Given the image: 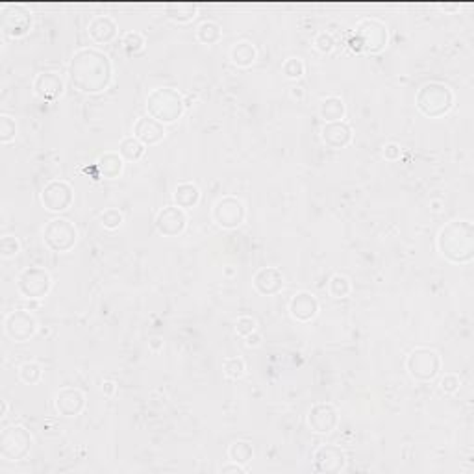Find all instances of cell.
I'll return each instance as SVG.
<instances>
[{
	"instance_id": "cell-1",
	"label": "cell",
	"mask_w": 474,
	"mask_h": 474,
	"mask_svg": "<svg viewBox=\"0 0 474 474\" xmlns=\"http://www.w3.org/2000/svg\"><path fill=\"white\" fill-rule=\"evenodd\" d=\"M67 76L70 85L84 95H99L104 93L113 80V63L110 56L95 49L82 46L70 56L67 66Z\"/></svg>"
},
{
	"instance_id": "cell-2",
	"label": "cell",
	"mask_w": 474,
	"mask_h": 474,
	"mask_svg": "<svg viewBox=\"0 0 474 474\" xmlns=\"http://www.w3.org/2000/svg\"><path fill=\"white\" fill-rule=\"evenodd\" d=\"M435 245L450 263H470L474 258V225L470 220H450L439 230Z\"/></svg>"
},
{
	"instance_id": "cell-3",
	"label": "cell",
	"mask_w": 474,
	"mask_h": 474,
	"mask_svg": "<svg viewBox=\"0 0 474 474\" xmlns=\"http://www.w3.org/2000/svg\"><path fill=\"white\" fill-rule=\"evenodd\" d=\"M387 43H389L387 25L376 17L361 19L349 35V49L356 54H380L387 49Z\"/></svg>"
},
{
	"instance_id": "cell-4",
	"label": "cell",
	"mask_w": 474,
	"mask_h": 474,
	"mask_svg": "<svg viewBox=\"0 0 474 474\" xmlns=\"http://www.w3.org/2000/svg\"><path fill=\"white\" fill-rule=\"evenodd\" d=\"M454 91L443 82H426L417 89L415 106L428 119H441L454 108Z\"/></svg>"
},
{
	"instance_id": "cell-5",
	"label": "cell",
	"mask_w": 474,
	"mask_h": 474,
	"mask_svg": "<svg viewBox=\"0 0 474 474\" xmlns=\"http://www.w3.org/2000/svg\"><path fill=\"white\" fill-rule=\"evenodd\" d=\"M146 115L161 125H173L185 113L184 95L175 87H156L146 95Z\"/></svg>"
},
{
	"instance_id": "cell-6",
	"label": "cell",
	"mask_w": 474,
	"mask_h": 474,
	"mask_svg": "<svg viewBox=\"0 0 474 474\" xmlns=\"http://www.w3.org/2000/svg\"><path fill=\"white\" fill-rule=\"evenodd\" d=\"M34 437L23 425H10L0 432V458L19 463L30 456Z\"/></svg>"
},
{
	"instance_id": "cell-7",
	"label": "cell",
	"mask_w": 474,
	"mask_h": 474,
	"mask_svg": "<svg viewBox=\"0 0 474 474\" xmlns=\"http://www.w3.org/2000/svg\"><path fill=\"white\" fill-rule=\"evenodd\" d=\"M43 243L50 252L66 254L78 243V228L66 217H54L43 228Z\"/></svg>"
},
{
	"instance_id": "cell-8",
	"label": "cell",
	"mask_w": 474,
	"mask_h": 474,
	"mask_svg": "<svg viewBox=\"0 0 474 474\" xmlns=\"http://www.w3.org/2000/svg\"><path fill=\"white\" fill-rule=\"evenodd\" d=\"M443 360H441L439 352L428 347H419L413 349L406 358V370L415 382H432L439 376Z\"/></svg>"
},
{
	"instance_id": "cell-9",
	"label": "cell",
	"mask_w": 474,
	"mask_h": 474,
	"mask_svg": "<svg viewBox=\"0 0 474 474\" xmlns=\"http://www.w3.org/2000/svg\"><path fill=\"white\" fill-rule=\"evenodd\" d=\"M17 293L26 300H43L52 289V276L43 267H26L15 282Z\"/></svg>"
},
{
	"instance_id": "cell-10",
	"label": "cell",
	"mask_w": 474,
	"mask_h": 474,
	"mask_svg": "<svg viewBox=\"0 0 474 474\" xmlns=\"http://www.w3.org/2000/svg\"><path fill=\"white\" fill-rule=\"evenodd\" d=\"M247 219L243 200L234 195L220 197L211 208V220L223 230H237Z\"/></svg>"
},
{
	"instance_id": "cell-11",
	"label": "cell",
	"mask_w": 474,
	"mask_h": 474,
	"mask_svg": "<svg viewBox=\"0 0 474 474\" xmlns=\"http://www.w3.org/2000/svg\"><path fill=\"white\" fill-rule=\"evenodd\" d=\"M4 334L13 343H26L39 334V323L30 310H13L4 317Z\"/></svg>"
},
{
	"instance_id": "cell-12",
	"label": "cell",
	"mask_w": 474,
	"mask_h": 474,
	"mask_svg": "<svg viewBox=\"0 0 474 474\" xmlns=\"http://www.w3.org/2000/svg\"><path fill=\"white\" fill-rule=\"evenodd\" d=\"M41 204L50 213H63L75 202V189L67 180H50L41 189Z\"/></svg>"
},
{
	"instance_id": "cell-13",
	"label": "cell",
	"mask_w": 474,
	"mask_h": 474,
	"mask_svg": "<svg viewBox=\"0 0 474 474\" xmlns=\"http://www.w3.org/2000/svg\"><path fill=\"white\" fill-rule=\"evenodd\" d=\"M347 454L337 444H319L313 452V470L323 474H337L347 469Z\"/></svg>"
},
{
	"instance_id": "cell-14",
	"label": "cell",
	"mask_w": 474,
	"mask_h": 474,
	"mask_svg": "<svg viewBox=\"0 0 474 474\" xmlns=\"http://www.w3.org/2000/svg\"><path fill=\"white\" fill-rule=\"evenodd\" d=\"M32 91L37 99L54 102L66 95V80L56 70H41L32 80Z\"/></svg>"
},
{
	"instance_id": "cell-15",
	"label": "cell",
	"mask_w": 474,
	"mask_h": 474,
	"mask_svg": "<svg viewBox=\"0 0 474 474\" xmlns=\"http://www.w3.org/2000/svg\"><path fill=\"white\" fill-rule=\"evenodd\" d=\"M158 234L163 237H178L187 228V213L178 206H165L158 211L154 219Z\"/></svg>"
},
{
	"instance_id": "cell-16",
	"label": "cell",
	"mask_w": 474,
	"mask_h": 474,
	"mask_svg": "<svg viewBox=\"0 0 474 474\" xmlns=\"http://www.w3.org/2000/svg\"><path fill=\"white\" fill-rule=\"evenodd\" d=\"M339 425V413L330 402H317L308 411V426L313 434L328 435Z\"/></svg>"
},
{
	"instance_id": "cell-17",
	"label": "cell",
	"mask_w": 474,
	"mask_h": 474,
	"mask_svg": "<svg viewBox=\"0 0 474 474\" xmlns=\"http://www.w3.org/2000/svg\"><path fill=\"white\" fill-rule=\"evenodd\" d=\"M54 409L61 417H67V419H73V417H78L82 415V411L85 409V400L84 391L78 389V387H61L54 393Z\"/></svg>"
},
{
	"instance_id": "cell-18",
	"label": "cell",
	"mask_w": 474,
	"mask_h": 474,
	"mask_svg": "<svg viewBox=\"0 0 474 474\" xmlns=\"http://www.w3.org/2000/svg\"><path fill=\"white\" fill-rule=\"evenodd\" d=\"M287 310H289V315L297 323H304L306 325V323H311L319 315V299L310 291H299V293H294L291 297Z\"/></svg>"
},
{
	"instance_id": "cell-19",
	"label": "cell",
	"mask_w": 474,
	"mask_h": 474,
	"mask_svg": "<svg viewBox=\"0 0 474 474\" xmlns=\"http://www.w3.org/2000/svg\"><path fill=\"white\" fill-rule=\"evenodd\" d=\"M354 132L352 126L347 120H335V123H325L320 128V141L325 143L328 149L341 150L352 143Z\"/></svg>"
},
{
	"instance_id": "cell-20",
	"label": "cell",
	"mask_w": 474,
	"mask_h": 474,
	"mask_svg": "<svg viewBox=\"0 0 474 474\" xmlns=\"http://www.w3.org/2000/svg\"><path fill=\"white\" fill-rule=\"evenodd\" d=\"M252 285L261 297H275L284 289V275L278 267H261L252 276Z\"/></svg>"
},
{
	"instance_id": "cell-21",
	"label": "cell",
	"mask_w": 474,
	"mask_h": 474,
	"mask_svg": "<svg viewBox=\"0 0 474 474\" xmlns=\"http://www.w3.org/2000/svg\"><path fill=\"white\" fill-rule=\"evenodd\" d=\"M87 35L95 45H110L119 35V25L111 15H95L87 25Z\"/></svg>"
},
{
	"instance_id": "cell-22",
	"label": "cell",
	"mask_w": 474,
	"mask_h": 474,
	"mask_svg": "<svg viewBox=\"0 0 474 474\" xmlns=\"http://www.w3.org/2000/svg\"><path fill=\"white\" fill-rule=\"evenodd\" d=\"M165 134H167L165 125L158 123L149 115H143L134 123V137H137L145 146L160 145L165 139Z\"/></svg>"
},
{
	"instance_id": "cell-23",
	"label": "cell",
	"mask_w": 474,
	"mask_h": 474,
	"mask_svg": "<svg viewBox=\"0 0 474 474\" xmlns=\"http://www.w3.org/2000/svg\"><path fill=\"white\" fill-rule=\"evenodd\" d=\"M95 180H117L125 173V160L119 152H104L95 161Z\"/></svg>"
},
{
	"instance_id": "cell-24",
	"label": "cell",
	"mask_w": 474,
	"mask_h": 474,
	"mask_svg": "<svg viewBox=\"0 0 474 474\" xmlns=\"http://www.w3.org/2000/svg\"><path fill=\"white\" fill-rule=\"evenodd\" d=\"M173 200H175V206H178L182 210H193L200 202L199 185L193 184V182H180L175 187Z\"/></svg>"
},
{
	"instance_id": "cell-25",
	"label": "cell",
	"mask_w": 474,
	"mask_h": 474,
	"mask_svg": "<svg viewBox=\"0 0 474 474\" xmlns=\"http://www.w3.org/2000/svg\"><path fill=\"white\" fill-rule=\"evenodd\" d=\"M230 60L239 69H249L258 60V49L250 41H237L230 49Z\"/></svg>"
},
{
	"instance_id": "cell-26",
	"label": "cell",
	"mask_w": 474,
	"mask_h": 474,
	"mask_svg": "<svg viewBox=\"0 0 474 474\" xmlns=\"http://www.w3.org/2000/svg\"><path fill=\"white\" fill-rule=\"evenodd\" d=\"M32 19L30 13H26V11H20V13H11L4 19V25H2V30H4V35L8 37H13V39H19L23 35H26L30 32L32 28Z\"/></svg>"
},
{
	"instance_id": "cell-27",
	"label": "cell",
	"mask_w": 474,
	"mask_h": 474,
	"mask_svg": "<svg viewBox=\"0 0 474 474\" xmlns=\"http://www.w3.org/2000/svg\"><path fill=\"white\" fill-rule=\"evenodd\" d=\"M319 115L325 123H335V120H344L347 115V106H344L341 96H326L320 100Z\"/></svg>"
},
{
	"instance_id": "cell-28",
	"label": "cell",
	"mask_w": 474,
	"mask_h": 474,
	"mask_svg": "<svg viewBox=\"0 0 474 474\" xmlns=\"http://www.w3.org/2000/svg\"><path fill=\"white\" fill-rule=\"evenodd\" d=\"M120 154V158L128 163H135V161H139L146 152V146L141 143L137 137L134 135H128L125 139H120L119 143V150H117Z\"/></svg>"
},
{
	"instance_id": "cell-29",
	"label": "cell",
	"mask_w": 474,
	"mask_h": 474,
	"mask_svg": "<svg viewBox=\"0 0 474 474\" xmlns=\"http://www.w3.org/2000/svg\"><path fill=\"white\" fill-rule=\"evenodd\" d=\"M195 37L199 43L202 45H217L223 41V28H220L219 23H215V20H204V23H200L197 26Z\"/></svg>"
},
{
	"instance_id": "cell-30",
	"label": "cell",
	"mask_w": 474,
	"mask_h": 474,
	"mask_svg": "<svg viewBox=\"0 0 474 474\" xmlns=\"http://www.w3.org/2000/svg\"><path fill=\"white\" fill-rule=\"evenodd\" d=\"M230 461H235L239 465H249L254 459V447L250 441L237 439L234 443H230L228 450H226Z\"/></svg>"
},
{
	"instance_id": "cell-31",
	"label": "cell",
	"mask_w": 474,
	"mask_h": 474,
	"mask_svg": "<svg viewBox=\"0 0 474 474\" xmlns=\"http://www.w3.org/2000/svg\"><path fill=\"white\" fill-rule=\"evenodd\" d=\"M167 17L170 20H175L178 25H187L197 17V10L193 4L187 2H178V4L167 6Z\"/></svg>"
},
{
	"instance_id": "cell-32",
	"label": "cell",
	"mask_w": 474,
	"mask_h": 474,
	"mask_svg": "<svg viewBox=\"0 0 474 474\" xmlns=\"http://www.w3.org/2000/svg\"><path fill=\"white\" fill-rule=\"evenodd\" d=\"M328 293L332 299L343 300L349 299V294L352 293V282L349 276L344 275H334L328 282Z\"/></svg>"
},
{
	"instance_id": "cell-33",
	"label": "cell",
	"mask_w": 474,
	"mask_h": 474,
	"mask_svg": "<svg viewBox=\"0 0 474 474\" xmlns=\"http://www.w3.org/2000/svg\"><path fill=\"white\" fill-rule=\"evenodd\" d=\"M120 45H123V49H125L126 54L134 56V54H139V52H143V50H145L146 39H145V35L141 34V32L130 30V32H126V34L123 35V39H120Z\"/></svg>"
},
{
	"instance_id": "cell-34",
	"label": "cell",
	"mask_w": 474,
	"mask_h": 474,
	"mask_svg": "<svg viewBox=\"0 0 474 474\" xmlns=\"http://www.w3.org/2000/svg\"><path fill=\"white\" fill-rule=\"evenodd\" d=\"M43 378V367L37 361H25L19 367V380L26 385L39 384Z\"/></svg>"
},
{
	"instance_id": "cell-35",
	"label": "cell",
	"mask_w": 474,
	"mask_h": 474,
	"mask_svg": "<svg viewBox=\"0 0 474 474\" xmlns=\"http://www.w3.org/2000/svg\"><path fill=\"white\" fill-rule=\"evenodd\" d=\"M223 373L230 380H241L247 375V363L241 356H228L223 361Z\"/></svg>"
},
{
	"instance_id": "cell-36",
	"label": "cell",
	"mask_w": 474,
	"mask_h": 474,
	"mask_svg": "<svg viewBox=\"0 0 474 474\" xmlns=\"http://www.w3.org/2000/svg\"><path fill=\"white\" fill-rule=\"evenodd\" d=\"M99 223L102 225V228L115 232V230H119L120 226L125 225V215L117 208H106L104 211H100Z\"/></svg>"
},
{
	"instance_id": "cell-37",
	"label": "cell",
	"mask_w": 474,
	"mask_h": 474,
	"mask_svg": "<svg viewBox=\"0 0 474 474\" xmlns=\"http://www.w3.org/2000/svg\"><path fill=\"white\" fill-rule=\"evenodd\" d=\"M282 73H284L285 78L289 80H300L306 73V63L302 58L299 56H293V58H287L282 66Z\"/></svg>"
},
{
	"instance_id": "cell-38",
	"label": "cell",
	"mask_w": 474,
	"mask_h": 474,
	"mask_svg": "<svg viewBox=\"0 0 474 474\" xmlns=\"http://www.w3.org/2000/svg\"><path fill=\"white\" fill-rule=\"evenodd\" d=\"M17 137V123L13 117L2 113L0 115V143L2 145H10L11 141Z\"/></svg>"
},
{
	"instance_id": "cell-39",
	"label": "cell",
	"mask_w": 474,
	"mask_h": 474,
	"mask_svg": "<svg viewBox=\"0 0 474 474\" xmlns=\"http://www.w3.org/2000/svg\"><path fill=\"white\" fill-rule=\"evenodd\" d=\"M19 252H20V241L17 239L15 235H4V237L0 239V256H2L4 260L15 258V256H19Z\"/></svg>"
},
{
	"instance_id": "cell-40",
	"label": "cell",
	"mask_w": 474,
	"mask_h": 474,
	"mask_svg": "<svg viewBox=\"0 0 474 474\" xmlns=\"http://www.w3.org/2000/svg\"><path fill=\"white\" fill-rule=\"evenodd\" d=\"M313 45L315 49H317V52H320V54H332L335 49V37L330 34V32L323 30L315 35Z\"/></svg>"
},
{
	"instance_id": "cell-41",
	"label": "cell",
	"mask_w": 474,
	"mask_h": 474,
	"mask_svg": "<svg viewBox=\"0 0 474 474\" xmlns=\"http://www.w3.org/2000/svg\"><path fill=\"white\" fill-rule=\"evenodd\" d=\"M256 330H258V320L254 317H250V315H241L235 320V334L241 335V337H247Z\"/></svg>"
},
{
	"instance_id": "cell-42",
	"label": "cell",
	"mask_w": 474,
	"mask_h": 474,
	"mask_svg": "<svg viewBox=\"0 0 474 474\" xmlns=\"http://www.w3.org/2000/svg\"><path fill=\"white\" fill-rule=\"evenodd\" d=\"M459 385H461V380H459V376L454 375V373H449V375H444L443 378L439 380V389L443 391L444 394L458 393Z\"/></svg>"
},
{
	"instance_id": "cell-43",
	"label": "cell",
	"mask_w": 474,
	"mask_h": 474,
	"mask_svg": "<svg viewBox=\"0 0 474 474\" xmlns=\"http://www.w3.org/2000/svg\"><path fill=\"white\" fill-rule=\"evenodd\" d=\"M382 156L387 161H399L400 156H402V149H400L399 143H385L382 146Z\"/></svg>"
},
{
	"instance_id": "cell-44",
	"label": "cell",
	"mask_w": 474,
	"mask_h": 474,
	"mask_svg": "<svg viewBox=\"0 0 474 474\" xmlns=\"http://www.w3.org/2000/svg\"><path fill=\"white\" fill-rule=\"evenodd\" d=\"M100 393L104 394V397H115V393H117V382L115 380H104L100 384Z\"/></svg>"
},
{
	"instance_id": "cell-45",
	"label": "cell",
	"mask_w": 474,
	"mask_h": 474,
	"mask_svg": "<svg viewBox=\"0 0 474 474\" xmlns=\"http://www.w3.org/2000/svg\"><path fill=\"white\" fill-rule=\"evenodd\" d=\"M220 473H237V474H247V465H239L235 461H230V463L223 465L220 467Z\"/></svg>"
},
{
	"instance_id": "cell-46",
	"label": "cell",
	"mask_w": 474,
	"mask_h": 474,
	"mask_svg": "<svg viewBox=\"0 0 474 474\" xmlns=\"http://www.w3.org/2000/svg\"><path fill=\"white\" fill-rule=\"evenodd\" d=\"M163 337H160V335H152L149 339V349L152 350V352H160V350H163Z\"/></svg>"
},
{
	"instance_id": "cell-47",
	"label": "cell",
	"mask_w": 474,
	"mask_h": 474,
	"mask_svg": "<svg viewBox=\"0 0 474 474\" xmlns=\"http://www.w3.org/2000/svg\"><path fill=\"white\" fill-rule=\"evenodd\" d=\"M245 344L249 347V349H254V347H260L261 344V335L258 334V330L256 332H252L250 335H247L245 337Z\"/></svg>"
},
{
	"instance_id": "cell-48",
	"label": "cell",
	"mask_w": 474,
	"mask_h": 474,
	"mask_svg": "<svg viewBox=\"0 0 474 474\" xmlns=\"http://www.w3.org/2000/svg\"><path fill=\"white\" fill-rule=\"evenodd\" d=\"M289 96L293 100H297V102H302V100H304V96H306L304 87H291Z\"/></svg>"
},
{
	"instance_id": "cell-49",
	"label": "cell",
	"mask_w": 474,
	"mask_h": 474,
	"mask_svg": "<svg viewBox=\"0 0 474 474\" xmlns=\"http://www.w3.org/2000/svg\"><path fill=\"white\" fill-rule=\"evenodd\" d=\"M197 102H199V95H197V93H187V95L184 96L185 110H189V108H193V106H195Z\"/></svg>"
},
{
	"instance_id": "cell-50",
	"label": "cell",
	"mask_w": 474,
	"mask_h": 474,
	"mask_svg": "<svg viewBox=\"0 0 474 474\" xmlns=\"http://www.w3.org/2000/svg\"><path fill=\"white\" fill-rule=\"evenodd\" d=\"M8 409H10V406H8V400H2V411H0V419H6V415H8Z\"/></svg>"
},
{
	"instance_id": "cell-51",
	"label": "cell",
	"mask_w": 474,
	"mask_h": 474,
	"mask_svg": "<svg viewBox=\"0 0 474 474\" xmlns=\"http://www.w3.org/2000/svg\"><path fill=\"white\" fill-rule=\"evenodd\" d=\"M39 332H41V334H43V335H49L50 334V330L49 328H39Z\"/></svg>"
}]
</instances>
